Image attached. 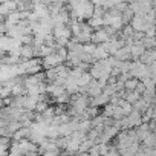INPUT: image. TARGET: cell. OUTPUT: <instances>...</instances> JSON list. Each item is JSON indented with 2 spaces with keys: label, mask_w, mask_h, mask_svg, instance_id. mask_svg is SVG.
I'll return each instance as SVG.
<instances>
[{
  "label": "cell",
  "mask_w": 156,
  "mask_h": 156,
  "mask_svg": "<svg viewBox=\"0 0 156 156\" xmlns=\"http://www.w3.org/2000/svg\"><path fill=\"white\" fill-rule=\"evenodd\" d=\"M70 9V16L73 20H83V19H92L94 12H95V6L94 3L89 2H73L67 5Z\"/></svg>",
  "instance_id": "cell-1"
},
{
  "label": "cell",
  "mask_w": 156,
  "mask_h": 156,
  "mask_svg": "<svg viewBox=\"0 0 156 156\" xmlns=\"http://www.w3.org/2000/svg\"><path fill=\"white\" fill-rule=\"evenodd\" d=\"M130 26L135 32H139V34H145V31L154 25H150L145 19V16H133L132 22H130Z\"/></svg>",
  "instance_id": "cell-2"
},
{
  "label": "cell",
  "mask_w": 156,
  "mask_h": 156,
  "mask_svg": "<svg viewBox=\"0 0 156 156\" xmlns=\"http://www.w3.org/2000/svg\"><path fill=\"white\" fill-rule=\"evenodd\" d=\"M41 64H43V67H44L46 70H49V69H55V67L61 66V64H63V60L58 57V54H57V52H54V54H51V55L44 57V58H43V61H41Z\"/></svg>",
  "instance_id": "cell-3"
},
{
  "label": "cell",
  "mask_w": 156,
  "mask_h": 156,
  "mask_svg": "<svg viewBox=\"0 0 156 156\" xmlns=\"http://www.w3.org/2000/svg\"><path fill=\"white\" fill-rule=\"evenodd\" d=\"M129 8L132 9L133 16H145L150 9H151V3L150 2H139V3H130Z\"/></svg>",
  "instance_id": "cell-4"
},
{
  "label": "cell",
  "mask_w": 156,
  "mask_h": 156,
  "mask_svg": "<svg viewBox=\"0 0 156 156\" xmlns=\"http://www.w3.org/2000/svg\"><path fill=\"white\" fill-rule=\"evenodd\" d=\"M52 35L55 40H60V38H64V40H69L72 32H70V28L69 25H58L52 29Z\"/></svg>",
  "instance_id": "cell-5"
},
{
  "label": "cell",
  "mask_w": 156,
  "mask_h": 156,
  "mask_svg": "<svg viewBox=\"0 0 156 156\" xmlns=\"http://www.w3.org/2000/svg\"><path fill=\"white\" fill-rule=\"evenodd\" d=\"M110 34L106 31V28H103V29H98V31H95L94 34H92V43H95V44H104V43H107V41H110Z\"/></svg>",
  "instance_id": "cell-6"
},
{
  "label": "cell",
  "mask_w": 156,
  "mask_h": 156,
  "mask_svg": "<svg viewBox=\"0 0 156 156\" xmlns=\"http://www.w3.org/2000/svg\"><path fill=\"white\" fill-rule=\"evenodd\" d=\"M129 48H130V57L135 58V60L141 58V57L145 54V51H147L141 41H133V44H130Z\"/></svg>",
  "instance_id": "cell-7"
},
{
  "label": "cell",
  "mask_w": 156,
  "mask_h": 156,
  "mask_svg": "<svg viewBox=\"0 0 156 156\" xmlns=\"http://www.w3.org/2000/svg\"><path fill=\"white\" fill-rule=\"evenodd\" d=\"M109 103H110V97H109V95H106L104 92H103L101 95H98V97L92 98V101H90L92 107H103V106H107Z\"/></svg>",
  "instance_id": "cell-8"
},
{
  "label": "cell",
  "mask_w": 156,
  "mask_h": 156,
  "mask_svg": "<svg viewBox=\"0 0 156 156\" xmlns=\"http://www.w3.org/2000/svg\"><path fill=\"white\" fill-rule=\"evenodd\" d=\"M139 83H141V81L135 80V78H129V80L124 83V90H126V92H133V90H136V87H138Z\"/></svg>",
  "instance_id": "cell-9"
},
{
  "label": "cell",
  "mask_w": 156,
  "mask_h": 156,
  "mask_svg": "<svg viewBox=\"0 0 156 156\" xmlns=\"http://www.w3.org/2000/svg\"><path fill=\"white\" fill-rule=\"evenodd\" d=\"M95 145V142H92L90 139H84L83 142H81V145H80V150H78V153H89L90 151V148Z\"/></svg>",
  "instance_id": "cell-10"
},
{
  "label": "cell",
  "mask_w": 156,
  "mask_h": 156,
  "mask_svg": "<svg viewBox=\"0 0 156 156\" xmlns=\"http://www.w3.org/2000/svg\"><path fill=\"white\" fill-rule=\"evenodd\" d=\"M139 98H141V95H139V94H138L136 90H133V92H127V94H126V98H124V100H126V101H127L129 104H132V106H133V104H135V103H136V101H138Z\"/></svg>",
  "instance_id": "cell-11"
},
{
  "label": "cell",
  "mask_w": 156,
  "mask_h": 156,
  "mask_svg": "<svg viewBox=\"0 0 156 156\" xmlns=\"http://www.w3.org/2000/svg\"><path fill=\"white\" fill-rule=\"evenodd\" d=\"M40 154L41 156H61V150H58V151H43Z\"/></svg>",
  "instance_id": "cell-12"
},
{
  "label": "cell",
  "mask_w": 156,
  "mask_h": 156,
  "mask_svg": "<svg viewBox=\"0 0 156 156\" xmlns=\"http://www.w3.org/2000/svg\"><path fill=\"white\" fill-rule=\"evenodd\" d=\"M104 156H121V154H119V151H118L116 148L110 147V150H109V151H107V153H106Z\"/></svg>",
  "instance_id": "cell-13"
},
{
  "label": "cell",
  "mask_w": 156,
  "mask_h": 156,
  "mask_svg": "<svg viewBox=\"0 0 156 156\" xmlns=\"http://www.w3.org/2000/svg\"><path fill=\"white\" fill-rule=\"evenodd\" d=\"M135 156H147V154H145V151H144V150H139Z\"/></svg>",
  "instance_id": "cell-14"
},
{
  "label": "cell",
  "mask_w": 156,
  "mask_h": 156,
  "mask_svg": "<svg viewBox=\"0 0 156 156\" xmlns=\"http://www.w3.org/2000/svg\"><path fill=\"white\" fill-rule=\"evenodd\" d=\"M73 156H89V153H76V154H73Z\"/></svg>",
  "instance_id": "cell-15"
}]
</instances>
